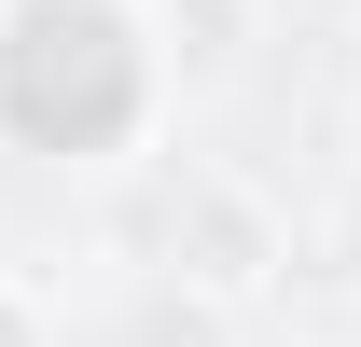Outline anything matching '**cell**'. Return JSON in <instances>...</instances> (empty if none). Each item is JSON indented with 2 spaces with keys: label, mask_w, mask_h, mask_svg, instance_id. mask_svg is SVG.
Here are the masks:
<instances>
[{
  "label": "cell",
  "mask_w": 361,
  "mask_h": 347,
  "mask_svg": "<svg viewBox=\"0 0 361 347\" xmlns=\"http://www.w3.org/2000/svg\"><path fill=\"white\" fill-rule=\"evenodd\" d=\"M167 264L195 305H264L292 278V209H278L250 167H180L167 195Z\"/></svg>",
  "instance_id": "6da1fadb"
},
{
  "label": "cell",
  "mask_w": 361,
  "mask_h": 347,
  "mask_svg": "<svg viewBox=\"0 0 361 347\" xmlns=\"http://www.w3.org/2000/svg\"><path fill=\"white\" fill-rule=\"evenodd\" d=\"M250 42V0H153V56L167 70H223Z\"/></svg>",
  "instance_id": "7a4b0ae2"
},
{
  "label": "cell",
  "mask_w": 361,
  "mask_h": 347,
  "mask_svg": "<svg viewBox=\"0 0 361 347\" xmlns=\"http://www.w3.org/2000/svg\"><path fill=\"white\" fill-rule=\"evenodd\" d=\"M306 250H319V264H334V278L361 292V167L334 181V209H319V236H306Z\"/></svg>",
  "instance_id": "3957f363"
},
{
  "label": "cell",
  "mask_w": 361,
  "mask_h": 347,
  "mask_svg": "<svg viewBox=\"0 0 361 347\" xmlns=\"http://www.w3.org/2000/svg\"><path fill=\"white\" fill-rule=\"evenodd\" d=\"M0 347H70V334H56V305L28 292V278H0Z\"/></svg>",
  "instance_id": "277c9868"
}]
</instances>
